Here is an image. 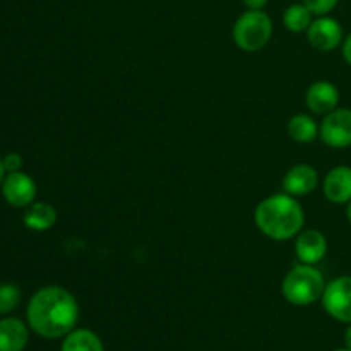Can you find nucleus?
Segmentation results:
<instances>
[{
  "instance_id": "16",
  "label": "nucleus",
  "mask_w": 351,
  "mask_h": 351,
  "mask_svg": "<svg viewBox=\"0 0 351 351\" xmlns=\"http://www.w3.org/2000/svg\"><path fill=\"white\" fill-rule=\"evenodd\" d=\"M288 134L297 143L308 144L314 143L319 137V127L311 115L298 113V115L291 117L290 122H288Z\"/></svg>"
},
{
  "instance_id": "7",
  "label": "nucleus",
  "mask_w": 351,
  "mask_h": 351,
  "mask_svg": "<svg viewBox=\"0 0 351 351\" xmlns=\"http://www.w3.org/2000/svg\"><path fill=\"white\" fill-rule=\"evenodd\" d=\"M2 195L14 208H27L36 199V184L24 171L7 173L2 182Z\"/></svg>"
},
{
  "instance_id": "6",
  "label": "nucleus",
  "mask_w": 351,
  "mask_h": 351,
  "mask_svg": "<svg viewBox=\"0 0 351 351\" xmlns=\"http://www.w3.org/2000/svg\"><path fill=\"white\" fill-rule=\"evenodd\" d=\"M319 137L322 143L335 149L351 146V110L336 108L328 113L319 127Z\"/></svg>"
},
{
  "instance_id": "10",
  "label": "nucleus",
  "mask_w": 351,
  "mask_h": 351,
  "mask_svg": "<svg viewBox=\"0 0 351 351\" xmlns=\"http://www.w3.org/2000/svg\"><path fill=\"white\" fill-rule=\"evenodd\" d=\"M319 173L314 167L307 163H300L291 167L283 178V189L287 194L293 197L308 195L317 189Z\"/></svg>"
},
{
  "instance_id": "25",
  "label": "nucleus",
  "mask_w": 351,
  "mask_h": 351,
  "mask_svg": "<svg viewBox=\"0 0 351 351\" xmlns=\"http://www.w3.org/2000/svg\"><path fill=\"white\" fill-rule=\"evenodd\" d=\"M346 216H348V221L351 223V201L348 202V209H346Z\"/></svg>"
},
{
  "instance_id": "3",
  "label": "nucleus",
  "mask_w": 351,
  "mask_h": 351,
  "mask_svg": "<svg viewBox=\"0 0 351 351\" xmlns=\"http://www.w3.org/2000/svg\"><path fill=\"white\" fill-rule=\"evenodd\" d=\"M324 288V276H322L321 271L315 269V266H311V264L295 266L285 276L283 285H281V291H283V297L287 298V302L298 305V307H305V305L321 300Z\"/></svg>"
},
{
  "instance_id": "11",
  "label": "nucleus",
  "mask_w": 351,
  "mask_h": 351,
  "mask_svg": "<svg viewBox=\"0 0 351 351\" xmlns=\"http://www.w3.org/2000/svg\"><path fill=\"white\" fill-rule=\"evenodd\" d=\"M305 103L308 110L317 115H328L339 105V91L332 82L317 81L307 89Z\"/></svg>"
},
{
  "instance_id": "15",
  "label": "nucleus",
  "mask_w": 351,
  "mask_h": 351,
  "mask_svg": "<svg viewBox=\"0 0 351 351\" xmlns=\"http://www.w3.org/2000/svg\"><path fill=\"white\" fill-rule=\"evenodd\" d=\"M60 351H105L96 332L89 329H74L64 338Z\"/></svg>"
},
{
  "instance_id": "19",
  "label": "nucleus",
  "mask_w": 351,
  "mask_h": 351,
  "mask_svg": "<svg viewBox=\"0 0 351 351\" xmlns=\"http://www.w3.org/2000/svg\"><path fill=\"white\" fill-rule=\"evenodd\" d=\"M339 0H304L305 5L311 9V12L314 14V16H328L331 10L336 9V5H338Z\"/></svg>"
},
{
  "instance_id": "12",
  "label": "nucleus",
  "mask_w": 351,
  "mask_h": 351,
  "mask_svg": "<svg viewBox=\"0 0 351 351\" xmlns=\"http://www.w3.org/2000/svg\"><path fill=\"white\" fill-rule=\"evenodd\" d=\"M322 191L332 204H348L351 201V168L336 167L326 175Z\"/></svg>"
},
{
  "instance_id": "17",
  "label": "nucleus",
  "mask_w": 351,
  "mask_h": 351,
  "mask_svg": "<svg viewBox=\"0 0 351 351\" xmlns=\"http://www.w3.org/2000/svg\"><path fill=\"white\" fill-rule=\"evenodd\" d=\"M312 16L307 5L304 2L302 3H291L283 14V24L287 26V29H290L291 33H304L308 29V26L312 24Z\"/></svg>"
},
{
  "instance_id": "9",
  "label": "nucleus",
  "mask_w": 351,
  "mask_h": 351,
  "mask_svg": "<svg viewBox=\"0 0 351 351\" xmlns=\"http://www.w3.org/2000/svg\"><path fill=\"white\" fill-rule=\"evenodd\" d=\"M295 254L302 264L315 266L328 254V240L319 230H304L295 240Z\"/></svg>"
},
{
  "instance_id": "20",
  "label": "nucleus",
  "mask_w": 351,
  "mask_h": 351,
  "mask_svg": "<svg viewBox=\"0 0 351 351\" xmlns=\"http://www.w3.org/2000/svg\"><path fill=\"white\" fill-rule=\"evenodd\" d=\"M3 168L7 173H14V171H21L23 168V156L17 153H9L2 158Z\"/></svg>"
},
{
  "instance_id": "14",
  "label": "nucleus",
  "mask_w": 351,
  "mask_h": 351,
  "mask_svg": "<svg viewBox=\"0 0 351 351\" xmlns=\"http://www.w3.org/2000/svg\"><path fill=\"white\" fill-rule=\"evenodd\" d=\"M57 223V209L48 202H33L27 206L24 225L33 232H47Z\"/></svg>"
},
{
  "instance_id": "18",
  "label": "nucleus",
  "mask_w": 351,
  "mask_h": 351,
  "mask_svg": "<svg viewBox=\"0 0 351 351\" xmlns=\"http://www.w3.org/2000/svg\"><path fill=\"white\" fill-rule=\"evenodd\" d=\"M21 302V290L14 283L0 285V315L16 311Z\"/></svg>"
},
{
  "instance_id": "21",
  "label": "nucleus",
  "mask_w": 351,
  "mask_h": 351,
  "mask_svg": "<svg viewBox=\"0 0 351 351\" xmlns=\"http://www.w3.org/2000/svg\"><path fill=\"white\" fill-rule=\"evenodd\" d=\"M242 2L249 7V10H263L269 0H242Z\"/></svg>"
},
{
  "instance_id": "24",
  "label": "nucleus",
  "mask_w": 351,
  "mask_h": 351,
  "mask_svg": "<svg viewBox=\"0 0 351 351\" xmlns=\"http://www.w3.org/2000/svg\"><path fill=\"white\" fill-rule=\"evenodd\" d=\"M5 168H3V161H2V158H0V187H2V182H3V178H5Z\"/></svg>"
},
{
  "instance_id": "4",
  "label": "nucleus",
  "mask_w": 351,
  "mask_h": 351,
  "mask_svg": "<svg viewBox=\"0 0 351 351\" xmlns=\"http://www.w3.org/2000/svg\"><path fill=\"white\" fill-rule=\"evenodd\" d=\"M273 36V21L264 10H247L233 26V41L243 51H259Z\"/></svg>"
},
{
  "instance_id": "5",
  "label": "nucleus",
  "mask_w": 351,
  "mask_h": 351,
  "mask_svg": "<svg viewBox=\"0 0 351 351\" xmlns=\"http://www.w3.org/2000/svg\"><path fill=\"white\" fill-rule=\"evenodd\" d=\"M321 300L332 319L351 324V276H339L326 285Z\"/></svg>"
},
{
  "instance_id": "23",
  "label": "nucleus",
  "mask_w": 351,
  "mask_h": 351,
  "mask_svg": "<svg viewBox=\"0 0 351 351\" xmlns=\"http://www.w3.org/2000/svg\"><path fill=\"white\" fill-rule=\"evenodd\" d=\"M345 345L346 348L351 350V324H348V328L345 331Z\"/></svg>"
},
{
  "instance_id": "22",
  "label": "nucleus",
  "mask_w": 351,
  "mask_h": 351,
  "mask_svg": "<svg viewBox=\"0 0 351 351\" xmlns=\"http://www.w3.org/2000/svg\"><path fill=\"white\" fill-rule=\"evenodd\" d=\"M343 57L351 65V33L343 41Z\"/></svg>"
},
{
  "instance_id": "1",
  "label": "nucleus",
  "mask_w": 351,
  "mask_h": 351,
  "mask_svg": "<svg viewBox=\"0 0 351 351\" xmlns=\"http://www.w3.org/2000/svg\"><path fill=\"white\" fill-rule=\"evenodd\" d=\"M26 317L27 326L41 338H65L77 326L79 304L71 291L50 285L31 297Z\"/></svg>"
},
{
  "instance_id": "13",
  "label": "nucleus",
  "mask_w": 351,
  "mask_h": 351,
  "mask_svg": "<svg viewBox=\"0 0 351 351\" xmlns=\"http://www.w3.org/2000/svg\"><path fill=\"white\" fill-rule=\"evenodd\" d=\"M29 341V329L21 319L5 317L0 321V351H24Z\"/></svg>"
},
{
  "instance_id": "8",
  "label": "nucleus",
  "mask_w": 351,
  "mask_h": 351,
  "mask_svg": "<svg viewBox=\"0 0 351 351\" xmlns=\"http://www.w3.org/2000/svg\"><path fill=\"white\" fill-rule=\"evenodd\" d=\"M307 40L315 50L332 51L343 41V27L336 19L329 16H321L312 21L307 29Z\"/></svg>"
},
{
  "instance_id": "26",
  "label": "nucleus",
  "mask_w": 351,
  "mask_h": 351,
  "mask_svg": "<svg viewBox=\"0 0 351 351\" xmlns=\"http://www.w3.org/2000/svg\"><path fill=\"white\" fill-rule=\"evenodd\" d=\"M336 351H351L350 348H341V350H336Z\"/></svg>"
},
{
  "instance_id": "2",
  "label": "nucleus",
  "mask_w": 351,
  "mask_h": 351,
  "mask_svg": "<svg viewBox=\"0 0 351 351\" xmlns=\"http://www.w3.org/2000/svg\"><path fill=\"white\" fill-rule=\"evenodd\" d=\"M257 228L273 240H290L304 228L305 215L300 202L290 194H274L259 202L254 211Z\"/></svg>"
}]
</instances>
